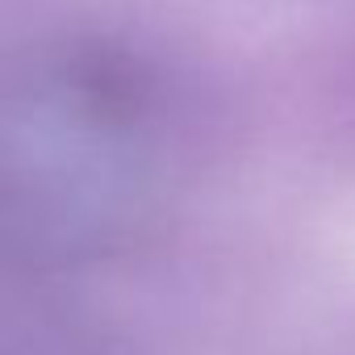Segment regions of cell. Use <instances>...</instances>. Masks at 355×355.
Here are the masks:
<instances>
[{"label": "cell", "instance_id": "obj_1", "mask_svg": "<svg viewBox=\"0 0 355 355\" xmlns=\"http://www.w3.org/2000/svg\"><path fill=\"white\" fill-rule=\"evenodd\" d=\"M175 101L146 55L105 38L30 51L9 76L0 180L5 226L34 255L117 239L171 159Z\"/></svg>", "mask_w": 355, "mask_h": 355}]
</instances>
